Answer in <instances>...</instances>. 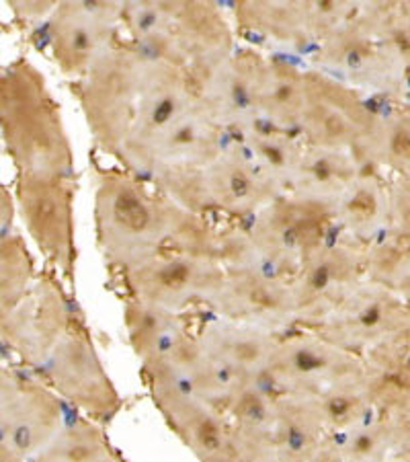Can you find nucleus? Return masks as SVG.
<instances>
[{"label": "nucleus", "instance_id": "nucleus-1", "mask_svg": "<svg viewBox=\"0 0 410 462\" xmlns=\"http://www.w3.org/2000/svg\"><path fill=\"white\" fill-rule=\"evenodd\" d=\"M0 138L19 179L72 181L74 152L43 74L25 58L0 66Z\"/></svg>", "mask_w": 410, "mask_h": 462}, {"label": "nucleus", "instance_id": "nucleus-2", "mask_svg": "<svg viewBox=\"0 0 410 462\" xmlns=\"http://www.w3.org/2000/svg\"><path fill=\"white\" fill-rule=\"evenodd\" d=\"M185 212L128 171H96V243L107 263L119 272L169 249Z\"/></svg>", "mask_w": 410, "mask_h": 462}, {"label": "nucleus", "instance_id": "nucleus-3", "mask_svg": "<svg viewBox=\"0 0 410 462\" xmlns=\"http://www.w3.org/2000/svg\"><path fill=\"white\" fill-rule=\"evenodd\" d=\"M122 23L140 51L181 70L234 51L228 21L212 3H128Z\"/></svg>", "mask_w": 410, "mask_h": 462}, {"label": "nucleus", "instance_id": "nucleus-4", "mask_svg": "<svg viewBox=\"0 0 410 462\" xmlns=\"http://www.w3.org/2000/svg\"><path fill=\"white\" fill-rule=\"evenodd\" d=\"M144 54L130 46L111 48L78 85V99L95 143L115 154L138 117Z\"/></svg>", "mask_w": 410, "mask_h": 462}, {"label": "nucleus", "instance_id": "nucleus-5", "mask_svg": "<svg viewBox=\"0 0 410 462\" xmlns=\"http://www.w3.org/2000/svg\"><path fill=\"white\" fill-rule=\"evenodd\" d=\"M232 134L205 116L197 103L152 130H133L115 156L123 171L152 179L169 169L204 167L230 144Z\"/></svg>", "mask_w": 410, "mask_h": 462}, {"label": "nucleus", "instance_id": "nucleus-6", "mask_svg": "<svg viewBox=\"0 0 410 462\" xmlns=\"http://www.w3.org/2000/svg\"><path fill=\"white\" fill-rule=\"evenodd\" d=\"M37 378L48 384L64 405H70L77 415L99 426L109 423L123 407V399L119 397L82 317L37 368Z\"/></svg>", "mask_w": 410, "mask_h": 462}, {"label": "nucleus", "instance_id": "nucleus-7", "mask_svg": "<svg viewBox=\"0 0 410 462\" xmlns=\"http://www.w3.org/2000/svg\"><path fill=\"white\" fill-rule=\"evenodd\" d=\"M363 378L365 364L360 356L296 327L279 335L263 383L286 397H316Z\"/></svg>", "mask_w": 410, "mask_h": 462}, {"label": "nucleus", "instance_id": "nucleus-8", "mask_svg": "<svg viewBox=\"0 0 410 462\" xmlns=\"http://www.w3.org/2000/svg\"><path fill=\"white\" fill-rule=\"evenodd\" d=\"M305 103L300 136L305 146L326 152L361 154L374 132L378 109L347 83L320 70L304 72Z\"/></svg>", "mask_w": 410, "mask_h": 462}, {"label": "nucleus", "instance_id": "nucleus-9", "mask_svg": "<svg viewBox=\"0 0 410 462\" xmlns=\"http://www.w3.org/2000/svg\"><path fill=\"white\" fill-rule=\"evenodd\" d=\"M223 275L218 261L175 249H162L122 272L128 298L177 315L210 307Z\"/></svg>", "mask_w": 410, "mask_h": 462}, {"label": "nucleus", "instance_id": "nucleus-10", "mask_svg": "<svg viewBox=\"0 0 410 462\" xmlns=\"http://www.w3.org/2000/svg\"><path fill=\"white\" fill-rule=\"evenodd\" d=\"M281 278L292 280L312 253L337 233L328 208L294 196H279L242 222Z\"/></svg>", "mask_w": 410, "mask_h": 462}, {"label": "nucleus", "instance_id": "nucleus-11", "mask_svg": "<svg viewBox=\"0 0 410 462\" xmlns=\"http://www.w3.org/2000/svg\"><path fill=\"white\" fill-rule=\"evenodd\" d=\"M363 245L334 233L304 261L289 280L296 307V327L312 329L365 280Z\"/></svg>", "mask_w": 410, "mask_h": 462}, {"label": "nucleus", "instance_id": "nucleus-12", "mask_svg": "<svg viewBox=\"0 0 410 462\" xmlns=\"http://www.w3.org/2000/svg\"><path fill=\"white\" fill-rule=\"evenodd\" d=\"M80 319L64 282L51 273H37L23 302L0 329V344L37 372L59 339Z\"/></svg>", "mask_w": 410, "mask_h": 462}, {"label": "nucleus", "instance_id": "nucleus-13", "mask_svg": "<svg viewBox=\"0 0 410 462\" xmlns=\"http://www.w3.org/2000/svg\"><path fill=\"white\" fill-rule=\"evenodd\" d=\"M14 208L27 235L59 273V280L72 284L78 259L72 181L17 179Z\"/></svg>", "mask_w": 410, "mask_h": 462}, {"label": "nucleus", "instance_id": "nucleus-14", "mask_svg": "<svg viewBox=\"0 0 410 462\" xmlns=\"http://www.w3.org/2000/svg\"><path fill=\"white\" fill-rule=\"evenodd\" d=\"M234 64L251 116L275 130L300 138L305 70L255 50L234 51Z\"/></svg>", "mask_w": 410, "mask_h": 462}, {"label": "nucleus", "instance_id": "nucleus-15", "mask_svg": "<svg viewBox=\"0 0 410 462\" xmlns=\"http://www.w3.org/2000/svg\"><path fill=\"white\" fill-rule=\"evenodd\" d=\"M310 331L328 344L361 357L382 339L398 331H408V300L363 280Z\"/></svg>", "mask_w": 410, "mask_h": 462}, {"label": "nucleus", "instance_id": "nucleus-16", "mask_svg": "<svg viewBox=\"0 0 410 462\" xmlns=\"http://www.w3.org/2000/svg\"><path fill=\"white\" fill-rule=\"evenodd\" d=\"M119 23L117 3H58L48 19V40L62 72L85 77L115 46Z\"/></svg>", "mask_w": 410, "mask_h": 462}, {"label": "nucleus", "instance_id": "nucleus-17", "mask_svg": "<svg viewBox=\"0 0 410 462\" xmlns=\"http://www.w3.org/2000/svg\"><path fill=\"white\" fill-rule=\"evenodd\" d=\"M351 3H241L236 21L246 33L287 50H310L355 14Z\"/></svg>", "mask_w": 410, "mask_h": 462}, {"label": "nucleus", "instance_id": "nucleus-18", "mask_svg": "<svg viewBox=\"0 0 410 462\" xmlns=\"http://www.w3.org/2000/svg\"><path fill=\"white\" fill-rule=\"evenodd\" d=\"M314 62L323 66L320 72L328 77L339 74L351 85L378 88L392 97H400L406 91L408 62L379 46L374 37L357 23L355 14L318 43Z\"/></svg>", "mask_w": 410, "mask_h": 462}, {"label": "nucleus", "instance_id": "nucleus-19", "mask_svg": "<svg viewBox=\"0 0 410 462\" xmlns=\"http://www.w3.org/2000/svg\"><path fill=\"white\" fill-rule=\"evenodd\" d=\"M199 191L205 214L222 212L241 222L283 196L234 138L212 162L199 167Z\"/></svg>", "mask_w": 410, "mask_h": 462}, {"label": "nucleus", "instance_id": "nucleus-20", "mask_svg": "<svg viewBox=\"0 0 410 462\" xmlns=\"http://www.w3.org/2000/svg\"><path fill=\"white\" fill-rule=\"evenodd\" d=\"M210 309L215 317L271 333L296 329L292 284L278 273H226Z\"/></svg>", "mask_w": 410, "mask_h": 462}, {"label": "nucleus", "instance_id": "nucleus-21", "mask_svg": "<svg viewBox=\"0 0 410 462\" xmlns=\"http://www.w3.org/2000/svg\"><path fill=\"white\" fill-rule=\"evenodd\" d=\"M156 409L199 462H223L232 450V430L220 409L193 397L162 376H144Z\"/></svg>", "mask_w": 410, "mask_h": 462}, {"label": "nucleus", "instance_id": "nucleus-22", "mask_svg": "<svg viewBox=\"0 0 410 462\" xmlns=\"http://www.w3.org/2000/svg\"><path fill=\"white\" fill-rule=\"evenodd\" d=\"M68 420L66 405L40 378L19 374V383L0 407V442L23 458L37 457Z\"/></svg>", "mask_w": 410, "mask_h": 462}, {"label": "nucleus", "instance_id": "nucleus-23", "mask_svg": "<svg viewBox=\"0 0 410 462\" xmlns=\"http://www.w3.org/2000/svg\"><path fill=\"white\" fill-rule=\"evenodd\" d=\"M144 376H162L181 386L193 397L205 401L207 405L223 413L228 401L242 380L230 372L199 344L197 335L189 329L178 335L159 362L141 368Z\"/></svg>", "mask_w": 410, "mask_h": 462}, {"label": "nucleus", "instance_id": "nucleus-24", "mask_svg": "<svg viewBox=\"0 0 410 462\" xmlns=\"http://www.w3.org/2000/svg\"><path fill=\"white\" fill-rule=\"evenodd\" d=\"M197 339L230 374L238 380H263L279 333L212 317L201 327Z\"/></svg>", "mask_w": 410, "mask_h": 462}, {"label": "nucleus", "instance_id": "nucleus-25", "mask_svg": "<svg viewBox=\"0 0 410 462\" xmlns=\"http://www.w3.org/2000/svg\"><path fill=\"white\" fill-rule=\"evenodd\" d=\"M185 77L197 106L222 128L232 132L252 117L246 107L241 80H238L234 51L191 64L185 70Z\"/></svg>", "mask_w": 410, "mask_h": 462}, {"label": "nucleus", "instance_id": "nucleus-26", "mask_svg": "<svg viewBox=\"0 0 410 462\" xmlns=\"http://www.w3.org/2000/svg\"><path fill=\"white\" fill-rule=\"evenodd\" d=\"M230 134L263 171V175L286 196L304 152L300 138L275 130L255 117H249Z\"/></svg>", "mask_w": 410, "mask_h": 462}, {"label": "nucleus", "instance_id": "nucleus-27", "mask_svg": "<svg viewBox=\"0 0 410 462\" xmlns=\"http://www.w3.org/2000/svg\"><path fill=\"white\" fill-rule=\"evenodd\" d=\"M333 214L341 235L368 247L387 233V188L378 175H360L342 191Z\"/></svg>", "mask_w": 410, "mask_h": 462}, {"label": "nucleus", "instance_id": "nucleus-28", "mask_svg": "<svg viewBox=\"0 0 410 462\" xmlns=\"http://www.w3.org/2000/svg\"><path fill=\"white\" fill-rule=\"evenodd\" d=\"M353 159L342 152H326L304 146L300 165L286 196L302 198L334 212L339 198L360 177ZM334 216V214H333Z\"/></svg>", "mask_w": 410, "mask_h": 462}, {"label": "nucleus", "instance_id": "nucleus-29", "mask_svg": "<svg viewBox=\"0 0 410 462\" xmlns=\"http://www.w3.org/2000/svg\"><path fill=\"white\" fill-rule=\"evenodd\" d=\"M223 415L232 434L246 442L273 446L278 450L279 394L263 380H244L228 401Z\"/></svg>", "mask_w": 410, "mask_h": 462}, {"label": "nucleus", "instance_id": "nucleus-30", "mask_svg": "<svg viewBox=\"0 0 410 462\" xmlns=\"http://www.w3.org/2000/svg\"><path fill=\"white\" fill-rule=\"evenodd\" d=\"M342 462L408 460V417L374 415L334 438Z\"/></svg>", "mask_w": 410, "mask_h": 462}, {"label": "nucleus", "instance_id": "nucleus-31", "mask_svg": "<svg viewBox=\"0 0 410 462\" xmlns=\"http://www.w3.org/2000/svg\"><path fill=\"white\" fill-rule=\"evenodd\" d=\"M123 323L141 368L159 362L164 352L175 344L178 335L189 329L183 315L150 307V304L138 302L133 298L125 300Z\"/></svg>", "mask_w": 410, "mask_h": 462}, {"label": "nucleus", "instance_id": "nucleus-32", "mask_svg": "<svg viewBox=\"0 0 410 462\" xmlns=\"http://www.w3.org/2000/svg\"><path fill=\"white\" fill-rule=\"evenodd\" d=\"M300 399L308 403L320 428L331 438L345 434V431L361 426L363 421L374 417V407H371L365 378L357 380V383L341 384L337 389L316 394V397Z\"/></svg>", "mask_w": 410, "mask_h": 462}, {"label": "nucleus", "instance_id": "nucleus-33", "mask_svg": "<svg viewBox=\"0 0 410 462\" xmlns=\"http://www.w3.org/2000/svg\"><path fill=\"white\" fill-rule=\"evenodd\" d=\"M365 282L408 300L410 243L408 233H386L363 249Z\"/></svg>", "mask_w": 410, "mask_h": 462}, {"label": "nucleus", "instance_id": "nucleus-34", "mask_svg": "<svg viewBox=\"0 0 410 462\" xmlns=\"http://www.w3.org/2000/svg\"><path fill=\"white\" fill-rule=\"evenodd\" d=\"M37 278L25 238L14 228L0 230V329L23 302Z\"/></svg>", "mask_w": 410, "mask_h": 462}, {"label": "nucleus", "instance_id": "nucleus-35", "mask_svg": "<svg viewBox=\"0 0 410 462\" xmlns=\"http://www.w3.org/2000/svg\"><path fill=\"white\" fill-rule=\"evenodd\" d=\"M114 452L103 426L82 415H72L37 457L50 462H107Z\"/></svg>", "mask_w": 410, "mask_h": 462}, {"label": "nucleus", "instance_id": "nucleus-36", "mask_svg": "<svg viewBox=\"0 0 410 462\" xmlns=\"http://www.w3.org/2000/svg\"><path fill=\"white\" fill-rule=\"evenodd\" d=\"M215 261L223 273H249V272H269L278 273L267 261L265 253L259 249L255 238L242 225L218 230V245H215ZM279 275V273H278Z\"/></svg>", "mask_w": 410, "mask_h": 462}, {"label": "nucleus", "instance_id": "nucleus-37", "mask_svg": "<svg viewBox=\"0 0 410 462\" xmlns=\"http://www.w3.org/2000/svg\"><path fill=\"white\" fill-rule=\"evenodd\" d=\"M9 6L11 11L17 14V19L40 21L50 19V14L56 9V3H11Z\"/></svg>", "mask_w": 410, "mask_h": 462}, {"label": "nucleus", "instance_id": "nucleus-38", "mask_svg": "<svg viewBox=\"0 0 410 462\" xmlns=\"http://www.w3.org/2000/svg\"><path fill=\"white\" fill-rule=\"evenodd\" d=\"M17 208H14V199L11 198L9 189L0 185V230L13 228V218Z\"/></svg>", "mask_w": 410, "mask_h": 462}, {"label": "nucleus", "instance_id": "nucleus-39", "mask_svg": "<svg viewBox=\"0 0 410 462\" xmlns=\"http://www.w3.org/2000/svg\"><path fill=\"white\" fill-rule=\"evenodd\" d=\"M19 383V374H14L9 368H5L3 364H0V407L5 405V401L11 397L14 386Z\"/></svg>", "mask_w": 410, "mask_h": 462}, {"label": "nucleus", "instance_id": "nucleus-40", "mask_svg": "<svg viewBox=\"0 0 410 462\" xmlns=\"http://www.w3.org/2000/svg\"><path fill=\"white\" fill-rule=\"evenodd\" d=\"M107 462H128V460H125V458L122 457V454H119V452L115 450L114 454H111V458H109Z\"/></svg>", "mask_w": 410, "mask_h": 462}, {"label": "nucleus", "instance_id": "nucleus-41", "mask_svg": "<svg viewBox=\"0 0 410 462\" xmlns=\"http://www.w3.org/2000/svg\"><path fill=\"white\" fill-rule=\"evenodd\" d=\"M29 462H50L48 458H43V457H33L32 460H29Z\"/></svg>", "mask_w": 410, "mask_h": 462}]
</instances>
